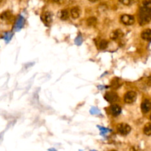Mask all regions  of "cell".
Instances as JSON below:
<instances>
[{
	"instance_id": "6da1fadb",
	"label": "cell",
	"mask_w": 151,
	"mask_h": 151,
	"mask_svg": "<svg viewBox=\"0 0 151 151\" xmlns=\"http://www.w3.org/2000/svg\"><path fill=\"white\" fill-rule=\"evenodd\" d=\"M151 19V7L142 6L139 10L138 21L140 25H145L149 23Z\"/></svg>"
},
{
	"instance_id": "7a4b0ae2",
	"label": "cell",
	"mask_w": 151,
	"mask_h": 151,
	"mask_svg": "<svg viewBox=\"0 0 151 151\" xmlns=\"http://www.w3.org/2000/svg\"><path fill=\"white\" fill-rule=\"evenodd\" d=\"M131 128L129 125L126 123H120L117 126V131L119 134L122 136H126L131 132Z\"/></svg>"
},
{
	"instance_id": "3957f363",
	"label": "cell",
	"mask_w": 151,
	"mask_h": 151,
	"mask_svg": "<svg viewBox=\"0 0 151 151\" xmlns=\"http://www.w3.org/2000/svg\"><path fill=\"white\" fill-rule=\"evenodd\" d=\"M137 94L135 91H129L124 96V101H125V103H128V104H131V103L135 102V100H137Z\"/></svg>"
},
{
	"instance_id": "277c9868",
	"label": "cell",
	"mask_w": 151,
	"mask_h": 151,
	"mask_svg": "<svg viewBox=\"0 0 151 151\" xmlns=\"http://www.w3.org/2000/svg\"><path fill=\"white\" fill-rule=\"evenodd\" d=\"M120 21L125 25H132L134 24L135 19H134V16L131 15L124 14L120 17Z\"/></svg>"
},
{
	"instance_id": "5b68a950",
	"label": "cell",
	"mask_w": 151,
	"mask_h": 151,
	"mask_svg": "<svg viewBox=\"0 0 151 151\" xmlns=\"http://www.w3.org/2000/svg\"><path fill=\"white\" fill-rule=\"evenodd\" d=\"M104 97L109 103H114V102L116 101L118 99L117 94L115 93L114 91H109V92H106Z\"/></svg>"
},
{
	"instance_id": "8992f818",
	"label": "cell",
	"mask_w": 151,
	"mask_h": 151,
	"mask_svg": "<svg viewBox=\"0 0 151 151\" xmlns=\"http://www.w3.org/2000/svg\"><path fill=\"white\" fill-rule=\"evenodd\" d=\"M41 20L44 22V24H46L47 26H50V24L52 23V14L50 12H45V13H43L41 16Z\"/></svg>"
},
{
	"instance_id": "52a82bcc",
	"label": "cell",
	"mask_w": 151,
	"mask_h": 151,
	"mask_svg": "<svg viewBox=\"0 0 151 151\" xmlns=\"http://www.w3.org/2000/svg\"><path fill=\"white\" fill-rule=\"evenodd\" d=\"M151 108L150 102L148 99H145L141 104V109L142 111L144 114H147L150 111Z\"/></svg>"
},
{
	"instance_id": "ba28073f",
	"label": "cell",
	"mask_w": 151,
	"mask_h": 151,
	"mask_svg": "<svg viewBox=\"0 0 151 151\" xmlns=\"http://www.w3.org/2000/svg\"><path fill=\"white\" fill-rule=\"evenodd\" d=\"M109 111H110L111 114L113 115L114 116H117L121 114L122 109H121L120 106L118 105H112L109 109Z\"/></svg>"
},
{
	"instance_id": "9c48e42d",
	"label": "cell",
	"mask_w": 151,
	"mask_h": 151,
	"mask_svg": "<svg viewBox=\"0 0 151 151\" xmlns=\"http://www.w3.org/2000/svg\"><path fill=\"white\" fill-rule=\"evenodd\" d=\"M123 36V32L120 29H116L111 33L110 37L112 40H116Z\"/></svg>"
},
{
	"instance_id": "30bf717a",
	"label": "cell",
	"mask_w": 151,
	"mask_h": 151,
	"mask_svg": "<svg viewBox=\"0 0 151 151\" xmlns=\"http://www.w3.org/2000/svg\"><path fill=\"white\" fill-rule=\"evenodd\" d=\"M141 37L142 39L150 41L151 39V30L150 29H146L141 33Z\"/></svg>"
},
{
	"instance_id": "8fae6325",
	"label": "cell",
	"mask_w": 151,
	"mask_h": 151,
	"mask_svg": "<svg viewBox=\"0 0 151 151\" xmlns=\"http://www.w3.org/2000/svg\"><path fill=\"white\" fill-rule=\"evenodd\" d=\"M24 24V19L23 18V16H19L17 21L16 22V25H15V29H16V30H19L21 28L23 27Z\"/></svg>"
},
{
	"instance_id": "7c38bea8",
	"label": "cell",
	"mask_w": 151,
	"mask_h": 151,
	"mask_svg": "<svg viewBox=\"0 0 151 151\" xmlns=\"http://www.w3.org/2000/svg\"><path fill=\"white\" fill-rule=\"evenodd\" d=\"M122 81H120L119 78H115L112 80L111 83V86L113 88H114V89H117L118 88L120 87V86L122 85Z\"/></svg>"
},
{
	"instance_id": "4fadbf2b",
	"label": "cell",
	"mask_w": 151,
	"mask_h": 151,
	"mask_svg": "<svg viewBox=\"0 0 151 151\" xmlns=\"http://www.w3.org/2000/svg\"><path fill=\"white\" fill-rule=\"evenodd\" d=\"M71 16L73 19H78L80 16V13H81V10L78 7H74L71 9Z\"/></svg>"
},
{
	"instance_id": "5bb4252c",
	"label": "cell",
	"mask_w": 151,
	"mask_h": 151,
	"mask_svg": "<svg viewBox=\"0 0 151 151\" xmlns=\"http://www.w3.org/2000/svg\"><path fill=\"white\" fill-rule=\"evenodd\" d=\"M97 20L95 17H89L86 21L87 25L88 26H94L97 24Z\"/></svg>"
},
{
	"instance_id": "9a60e30c",
	"label": "cell",
	"mask_w": 151,
	"mask_h": 151,
	"mask_svg": "<svg viewBox=\"0 0 151 151\" xmlns=\"http://www.w3.org/2000/svg\"><path fill=\"white\" fill-rule=\"evenodd\" d=\"M69 12L66 10H63L60 12V19L62 20H67L69 19Z\"/></svg>"
},
{
	"instance_id": "2e32d148",
	"label": "cell",
	"mask_w": 151,
	"mask_h": 151,
	"mask_svg": "<svg viewBox=\"0 0 151 151\" xmlns=\"http://www.w3.org/2000/svg\"><path fill=\"white\" fill-rule=\"evenodd\" d=\"M108 45H109V43L106 40H101V41L99 42V48L100 50H105V49L107 48Z\"/></svg>"
},
{
	"instance_id": "e0dca14e",
	"label": "cell",
	"mask_w": 151,
	"mask_h": 151,
	"mask_svg": "<svg viewBox=\"0 0 151 151\" xmlns=\"http://www.w3.org/2000/svg\"><path fill=\"white\" fill-rule=\"evenodd\" d=\"M143 131H144V134H145L146 136H150L151 134V127H150V123H147L145 126L144 127V129H143Z\"/></svg>"
},
{
	"instance_id": "ac0fdd59",
	"label": "cell",
	"mask_w": 151,
	"mask_h": 151,
	"mask_svg": "<svg viewBox=\"0 0 151 151\" xmlns=\"http://www.w3.org/2000/svg\"><path fill=\"white\" fill-rule=\"evenodd\" d=\"M10 17H11V13L9 11H5L0 15V18L1 19H4V20H6V19H10Z\"/></svg>"
},
{
	"instance_id": "d6986e66",
	"label": "cell",
	"mask_w": 151,
	"mask_h": 151,
	"mask_svg": "<svg viewBox=\"0 0 151 151\" xmlns=\"http://www.w3.org/2000/svg\"><path fill=\"white\" fill-rule=\"evenodd\" d=\"M11 37H12V33H11V32H7V33L5 34V35H4V38L6 40V41H8L9 40H10V38H11Z\"/></svg>"
},
{
	"instance_id": "ffe728a7",
	"label": "cell",
	"mask_w": 151,
	"mask_h": 151,
	"mask_svg": "<svg viewBox=\"0 0 151 151\" xmlns=\"http://www.w3.org/2000/svg\"><path fill=\"white\" fill-rule=\"evenodd\" d=\"M81 43H82V38H81V36H78L75 39V44H78V45H80V44H81Z\"/></svg>"
},
{
	"instance_id": "44dd1931",
	"label": "cell",
	"mask_w": 151,
	"mask_h": 151,
	"mask_svg": "<svg viewBox=\"0 0 151 151\" xmlns=\"http://www.w3.org/2000/svg\"><path fill=\"white\" fill-rule=\"evenodd\" d=\"M143 6L145 7H151V1H144L142 2Z\"/></svg>"
},
{
	"instance_id": "7402d4cb",
	"label": "cell",
	"mask_w": 151,
	"mask_h": 151,
	"mask_svg": "<svg viewBox=\"0 0 151 151\" xmlns=\"http://www.w3.org/2000/svg\"><path fill=\"white\" fill-rule=\"evenodd\" d=\"M122 3H123V4H129L130 3H131V1H122Z\"/></svg>"
},
{
	"instance_id": "603a6c76",
	"label": "cell",
	"mask_w": 151,
	"mask_h": 151,
	"mask_svg": "<svg viewBox=\"0 0 151 151\" xmlns=\"http://www.w3.org/2000/svg\"><path fill=\"white\" fill-rule=\"evenodd\" d=\"M131 151H137V150H136V148H135V147H131Z\"/></svg>"
},
{
	"instance_id": "cb8c5ba5",
	"label": "cell",
	"mask_w": 151,
	"mask_h": 151,
	"mask_svg": "<svg viewBox=\"0 0 151 151\" xmlns=\"http://www.w3.org/2000/svg\"><path fill=\"white\" fill-rule=\"evenodd\" d=\"M49 151H56V150H55V149H50V150H49Z\"/></svg>"
},
{
	"instance_id": "d4e9b609",
	"label": "cell",
	"mask_w": 151,
	"mask_h": 151,
	"mask_svg": "<svg viewBox=\"0 0 151 151\" xmlns=\"http://www.w3.org/2000/svg\"><path fill=\"white\" fill-rule=\"evenodd\" d=\"M111 151H116V150H111Z\"/></svg>"
},
{
	"instance_id": "484cf974",
	"label": "cell",
	"mask_w": 151,
	"mask_h": 151,
	"mask_svg": "<svg viewBox=\"0 0 151 151\" xmlns=\"http://www.w3.org/2000/svg\"><path fill=\"white\" fill-rule=\"evenodd\" d=\"M91 151H96V150H91Z\"/></svg>"
}]
</instances>
